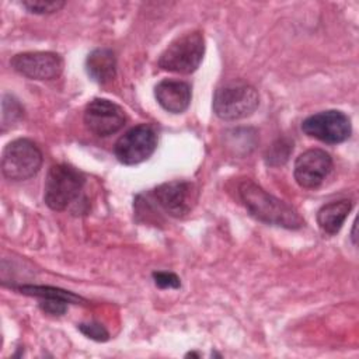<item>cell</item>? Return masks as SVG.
I'll list each match as a JSON object with an SVG mask.
<instances>
[{
	"mask_svg": "<svg viewBox=\"0 0 359 359\" xmlns=\"http://www.w3.org/2000/svg\"><path fill=\"white\" fill-rule=\"evenodd\" d=\"M238 195L250 215L259 222L285 229H300L304 224L294 208L268 194L250 180H244L238 185Z\"/></svg>",
	"mask_w": 359,
	"mask_h": 359,
	"instance_id": "obj_1",
	"label": "cell"
},
{
	"mask_svg": "<svg viewBox=\"0 0 359 359\" xmlns=\"http://www.w3.org/2000/svg\"><path fill=\"white\" fill-rule=\"evenodd\" d=\"M86 177L69 164L52 165L43 185V202L52 210L62 212L80 199Z\"/></svg>",
	"mask_w": 359,
	"mask_h": 359,
	"instance_id": "obj_2",
	"label": "cell"
},
{
	"mask_svg": "<svg viewBox=\"0 0 359 359\" xmlns=\"http://www.w3.org/2000/svg\"><path fill=\"white\" fill-rule=\"evenodd\" d=\"M205 55V38L198 29L185 32L168 43L158 57V67L171 73H194Z\"/></svg>",
	"mask_w": 359,
	"mask_h": 359,
	"instance_id": "obj_3",
	"label": "cell"
},
{
	"mask_svg": "<svg viewBox=\"0 0 359 359\" xmlns=\"http://www.w3.org/2000/svg\"><path fill=\"white\" fill-rule=\"evenodd\" d=\"M259 105L257 90L243 81H230L220 86L213 95L212 108L223 121H237L255 112Z\"/></svg>",
	"mask_w": 359,
	"mask_h": 359,
	"instance_id": "obj_4",
	"label": "cell"
},
{
	"mask_svg": "<svg viewBox=\"0 0 359 359\" xmlns=\"http://www.w3.org/2000/svg\"><path fill=\"white\" fill-rule=\"evenodd\" d=\"M41 165L42 151L29 139H15L3 150L1 172L7 180L25 181L36 175Z\"/></svg>",
	"mask_w": 359,
	"mask_h": 359,
	"instance_id": "obj_5",
	"label": "cell"
},
{
	"mask_svg": "<svg viewBox=\"0 0 359 359\" xmlns=\"http://www.w3.org/2000/svg\"><path fill=\"white\" fill-rule=\"evenodd\" d=\"M302 130L323 143L338 144L351 136L352 125L342 111L327 109L307 116L302 122Z\"/></svg>",
	"mask_w": 359,
	"mask_h": 359,
	"instance_id": "obj_6",
	"label": "cell"
},
{
	"mask_svg": "<svg viewBox=\"0 0 359 359\" xmlns=\"http://www.w3.org/2000/svg\"><path fill=\"white\" fill-rule=\"evenodd\" d=\"M157 147V133L146 123L125 132L114 146V154L125 165H135L147 160Z\"/></svg>",
	"mask_w": 359,
	"mask_h": 359,
	"instance_id": "obj_7",
	"label": "cell"
},
{
	"mask_svg": "<svg viewBox=\"0 0 359 359\" xmlns=\"http://www.w3.org/2000/svg\"><path fill=\"white\" fill-rule=\"evenodd\" d=\"M149 196L168 216L181 219L187 216L196 203L198 191L189 181H170L156 187Z\"/></svg>",
	"mask_w": 359,
	"mask_h": 359,
	"instance_id": "obj_8",
	"label": "cell"
},
{
	"mask_svg": "<svg viewBox=\"0 0 359 359\" xmlns=\"http://www.w3.org/2000/svg\"><path fill=\"white\" fill-rule=\"evenodd\" d=\"M84 125L86 128L100 137L121 130L126 122L125 111L115 102L107 98H94L84 109Z\"/></svg>",
	"mask_w": 359,
	"mask_h": 359,
	"instance_id": "obj_9",
	"label": "cell"
},
{
	"mask_svg": "<svg viewBox=\"0 0 359 359\" xmlns=\"http://www.w3.org/2000/svg\"><path fill=\"white\" fill-rule=\"evenodd\" d=\"M11 67L32 80H53L62 74L63 59L55 52H22L10 60Z\"/></svg>",
	"mask_w": 359,
	"mask_h": 359,
	"instance_id": "obj_10",
	"label": "cell"
},
{
	"mask_svg": "<svg viewBox=\"0 0 359 359\" xmlns=\"http://www.w3.org/2000/svg\"><path fill=\"white\" fill-rule=\"evenodd\" d=\"M332 168V157L323 149H309L294 161L293 175L304 189H314L323 184Z\"/></svg>",
	"mask_w": 359,
	"mask_h": 359,
	"instance_id": "obj_11",
	"label": "cell"
},
{
	"mask_svg": "<svg viewBox=\"0 0 359 359\" xmlns=\"http://www.w3.org/2000/svg\"><path fill=\"white\" fill-rule=\"evenodd\" d=\"M154 97L167 112L181 114L189 107L192 91L191 86L182 80L164 79L156 84Z\"/></svg>",
	"mask_w": 359,
	"mask_h": 359,
	"instance_id": "obj_12",
	"label": "cell"
},
{
	"mask_svg": "<svg viewBox=\"0 0 359 359\" xmlns=\"http://www.w3.org/2000/svg\"><path fill=\"white\" fill-rule=\"evenodd\" d=\"M87 74L98 84H107L116 74V57L108 48L91 50L86 59Z\"/></svg>",
	"mask_w": 359,
	"mask_h": 359,
	"instance_id": "obj_13",
	"label": "cell"
},
{
	"mask_svg": "<svg viewBox=\"0 0 359 359\" xmlns=\"http://www.w3.org/2000/svg\"><path fill=\"white\" fill-rule=\"evenodd\" d=\"M351 209H352V202L349 199L334 201L323 205L318 209L316 216L318 227L330 236L337 234L341 230Z\"/></svg>",
	"mask_w": 359,
	"mask_h": 359,
	"instance_id": "obj_14",
	"label": "cell"
},
{
	"mask_svg": "<svg viewBox=\"0 0 359 359\" xmlns=\"http://www.w3.org/2000/svg\"><path fill=\"white\" fill-rule=\"evenodd\" d=\"M15 290H18L22 294L27 296H34L38 297L41 300H60L65 303H73L77 304L80 302H86L84 299H81L80 296L69 292V290H63L59 287H53V286H38V285H21L17 286Z\"/></svg>",
	"mask_w": 359,
	"mask_h": 359,
	"instance_id": "obj_15",
	"label": "cell"
},
{
	"mask_svg": "<svg viewBox=\"0 0 359 359\" xmlns=\"http://www.w3.org/2000/svg\"><path fill=\"white\" fill-rule=\"evenodd\" d=\"M22 114L24 109L20 102L11 95H4L1 102V130L6 132L7 129L18 123L22 118Z\"/></svg>",
	"mask_w": 359,
	"mask_h": 359,
	"instance_id": "obj_16",
	"label": "cell"
},
{
	"mask_svg": "<svg viewBox=\"0 0 359 359\" xmlns=\"http://www.w3.org/2000/svg\"><path fill=\"white\" fill-rule=\"evenodd\" d=\"M21 6L34 14H52L59 11L65 1L57 0H22Z\"/></svg>",
	"mask_w": 359,
	"mask_h": 359,
	"instance_id": "obj_17",
	"label": "cell"
},
{
	"mask_svg": "<svg viewBox=\"0 0 359 359\" xmlns=\"http://www.w3.org/2000/svg\"><path fill=\"white\" fill-rule=\"evenodd\" d=\"M79 330L88 338L98 341V342H104L109 338L108 331L104 328V325L98 324V323H81L79 324Z\"/></svg>",
	"mask_w": 359,
	"mask_h": 359,
	"instance_id": "obj_18",
	"label": "cell"
},
{
	"mask_svg": "<svg viewBox=\"0 0 359 359\" xmlns=\"http://www.w3.org/2000/svg\"><path fill=\"white\" fill-rule=\"evenodd\" d=\"M153 280L160 289H178L181 286L180 278L172 272H153Z\"/></svg>",
	"mask_w": 359,
	"mask_h": 359,
	"instance_id": "obj_19",
	"label": "cell"
},
{
	"mask_svg": "<svg viewBox=\"0 0 359 359\" xmlns=\"http://www.w3.org/2000/svg\"><path fill=\"white\" fill-rule=\"evenodd\" d=\"M39 307L52 316H62L66 313L67 309V303L60 302V300H41Z\"/></svg>",
	"mask_w": 359,
	"mask_h": 359,
	"instance_id": "obj_20",
	"label": "cell"
},
{
	"mask_svg": "<svg viewBox=\"0 0 359 359\" xmlns=\"http://www.w3.org/2000/svg\"><path fill=\"white\" fill-rule=\"evenodd\" d=\"M187 356H198V353H195V352H189V353H187Z\"/></svg>",
	"mask_w": 359,
	"mask_h": 359,
	"instance_id": "obj_21",
	"label": "cell"
}]
</instances>
